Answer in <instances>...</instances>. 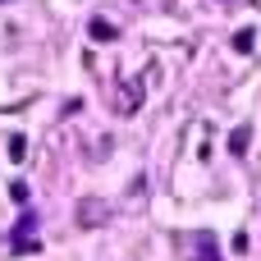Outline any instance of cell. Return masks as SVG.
Here are the masks:
<instances>
[{
	"mask_svg": "<svg viewBox=\"0 0 261 261\" xmlns=\"http://www.w3.org/2000/svg\"><path fill=\"white\" fill-rule=\"evenodd\" d=\"M78 220H83V225H96V220H106V206H96V202H83Z\"/></svg>",
	"mask_w": 261,
	"mask_h": 261,
	"instance_id": "6",
	"label": "cell"
},
{
	"mask_svg": "<svg viewBox=\"0 0 261 261\" xmlns=\"http://www.w3.org/2000/svg\"><path fill=\"white\" fill-rule=\"evenodd\" d=\"M248 142H252V128H248V124H239V128L229 133V151H234V156H243V151H248Z\"/></svg>",
	"mask_w": 261,
	"mask_h": 261,
	"instance_id": "4",
	"label": "cell"
},
{
	"mask_svg": "<svg viewBox=\"0 0 261 261\" xmlns=\"http://www.w3.org/2000/svg\"><path fill=\"white\" fill-rule=\"evenodd\" d=\"M28 156V142L23 138H9V161H23Z\"/></svg>",
	"mask_w": 261,
	"mask_h": 261,
	"instance_id": "8",
	"label": "cell"
},
{
	"mask_svg": "<svg viewBox=\"0 0 261 261\" xmlns=\"http://www.w3.org/2000/svg\"><path fill=\"white\" fill-rule=\"evenodd\" d=\"M252 41H257V37H252V28H243V32H234V50H252Z\"/></svg>",
	"mask_w": 261,
	"mask_h": 261,
	"instance_id": "7",
	"label": "cell"
},
{
	"mask_svg": "<svg viewBox=\"0 0 261 261\" xmlns=\"http://www.w3.org/2000/svg\"><path fill=\"white\" fill-rule=\"evenodd\" d=\"M115 106H119L124 115H133V110L142 106V83H128V87H124V101H115Z\"/></svg>",
	"mask_w": 261,
	"mask_h": 261,
	"instance_id": "3",
	"label": "cell"
},
{
	"mask_svg": "<svg viewBox=\"0 0 261 261\" xmlns=\"http://www.w3.org/2000/svg\"><path fill=\"white\" fill-rule=\"evenodd\" d=\"M32 229H37V216H23V220L14 225V252H37V239H32Z\"/></svg>",
	"mask_w": 261,
	"mask_h": 261,
	"instance_id": "1",
	"label": "cell"
},
{
	"mask_svg": "<svg viewBox=\"0 0 261 261\" xmlns=\"http://www.w3.org/2000/svg\"><path fill=\"white\" fill-rule=\"evenodd\" d=\"M197 261H220V252H216V239H211V234H197Z\"/></svg>",
	"mask_w": 261,
	"mask_h": 261,
	"instance_id": "5",
	"label": "cell"
},
{
	"mask_svg": "<svg viewBox=\"0 0 261 261\" xmlns=\"http://www.w3.org/2000/svg\"><path fill=\"white\" fill-rule=\"evenodd\" d=\"M87 37H92V41H115L119 28H115L110 18H92V23H87Z\"/></svg>",
	"mask_w": 261,
	"mask_h": 261,
	"instance_id": "2",
	"label": "cell"
},
{
	"mask_svg": "<svg viewBox=\"0 0 261 261\" xmlns=\"http://www.w3.org/2000/svg\"><path fill=\"white\" fill-rule=\"evenodd\" d=\"M0 5H5V0H0Z\"/></svg>",
	"mask_w": 261,
	"mask_h": 261,
	"instance_id": "9",
	"label": "cell"
}]
</instances>
